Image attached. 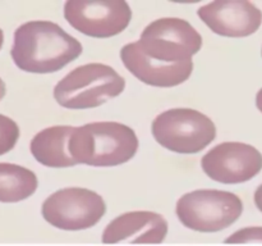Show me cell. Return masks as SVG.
I'll use <instances>...</instances> for the list:
<instances>
[{
    "label": "cell",
    "mask_w": 262,
    "mask_h": 246,
    "mask_svg": "<svg viewBox=\"0 0 262 246\" xmlns=\"http://www.w3.org/2000/svg\"><path fill=\"white\" fill-rule=\"evenodd\" d=\"M82 54V45L60 26L49 20H31L15 30L13 61L30 73H53Z\"/></svg>",
    "instance_id": "1"
},
{
    "label": "cell",
    "mask_w": 262,
    "mask_h": 246,
    "mask_svg": "<svg viewBox=\"0 0 262 246\" xmlns=\"http://www.w3.org/2000/svg\"><path fill=\"white\" fill-rule=\"evenodd\" d=\"M138 149L135 131L118 122H94L74 128L69 151L77 164L114 167L130 160Z\"/></svg>",
    "instance_id": "2"
},
{
    "label": "cell",
    "mask_w": 262,
    "mask_h": 246,
    "mask_svg": "<svg viewBox=\"0 0 262 246\" xmlns=\"http://www.w3.org/2000/svg\"><path fill=\"white\" fill-rule=\"evenodd\" d=\"M125 81L114 68L90 63L77 67L58 82L54 97L67 109H90L123 92Z\"/></svg>",
    "instance_id": "3"
},
{
    "label": "cell",
    "mask_w": 262,
    "mask_h": 246,
    "mask_svg": "<svg viewBox=\"0 0 262 246\" xmlns=\"http://www.w3.org/2000/svg\"><path fill=\"white\" fill-rule=\"evenodd\" d=\"M151 130L163 148L179 154L199 153L216 137L214 122L204 113L188 108L161 113L154 119Z\"/></svg>",
    "instance_id": "4"
},
{
    "label": "cell",
    "mask_w": 262,
    "mask_h": 246,
    "mask_svg": "<svg viewBox=\"0 0 262 246\" xmlns=\"http://www.w3.org/2000/svg\"><path fill=\"white\" fill-rule=\"evenodd\" d=\"M182 224L197 232H217L230 227L243 212L237 195L220 190H196L177 202Z\"/></svg>",
    "instance_id": "5"
},
{
    "label": "cell",
    "mask_w": 262,
    "mask_h": 246,
    "mask_svg": "<svg viewBox=\"0 0 262 246\" xmlns=\"http://www.w3.org/2000/svg\"><path fill=\"white\" fill-rule=\"evenodd\" d=\"M137 44L150 58L165 63H183L199 53L202 37L187 20L160 18L142 31Z\"/></svg>",
    "instance_id": "6"
},
{
    "label": "cell",
    "mask_w": 262,
    "mask_h": 246,
    "mask_svg": "<svg viewBox=\"0 0 262 246\" xmlns=\"http://www.w3.org/2000/svg\"><path fill=\"white\" fill-rule=\"evenodd\" d=\"M42 217L51 225L66 231L91 228L104 217L106 205L97 192L68 187L54 192L42 204Z\"/></svg>",
    "instance_id": "7"
},
{
    "label": "cell",
    "mask_w": 262,
    "mask_h": 246,
    "mask_svg": "<svg viewBox=\"0 0 262 246\" xmlns=\"http://www.w3.org/2000/svg\"><path fill=\"white\" fill-rule=\"evenodd\" d=\"M69 25L91 37H112L123 32L132 18L124 0H69L64 5Z\"/></svg>",
    "instance_id": "8"
},
{
    "label": "cell",
    "mask_w": 262,
    "mask_h": 246,
    "mask_svg": "<svg viewBox=\"0 0 262 246\" xmlns=\"http://www.w3.org/2000/svg\"><path fill=\"white\" fill-rule=\"evenodd\" d=\"M201 167L214 181L225 184L243 183L262 169V154L243 142H223L202 158Z\"/></svg>",
    "instance_id": "9"
},
{
    "label": "cell",
    "mask_w": 262,
    "mask_h": 246,
    "mask_svg": "<svg viewBox=\"0 0 262 246\" xmlns=\"http://www.w3.org/2000/svg\"><path fill=\"white\" fill-rule=\"evenodd\" d=\"M205 25L220 36L246 37L260 28L261 10L247 0H217L199 9Z\"/></svg>",
    "instance_id": "10"
},
{
    "label": "cell",
    "mask_w": 262,
    "mask_h": 246,
    "mask_svg": "<svg viewBox=\"0 0 262 246\" xmlns=\"http://www.w3.org/2000/svg\"><path fill=\"white\" fill-rule=\"evenodd\" d=\"M125 68L143 84L156 87H173L183 84L193 71L192 60L183 63H165L146 55L136 43L127 44L120 50Z\"/></svg>",
    "instance_id": "11"
},
{
    "label": "cell",
    "mask_w": 262,
    "mask_h": 246,
    "mask_svg": "<svg viewBox=\"0 0 262 246\" xmlns=\"http://www.w3.org/2000/svg\"><path fill=\"white\" fill-rule=\"evenodd\" d=\"M168 233V222L154 212H129L109 223L102 233V242L117 243L130 241L135 243H160Z\"/></svg>",
    "instance_id": "12"
},
{
    "label": "cell",
    "mask_w": 262,
    "mask_h": 246,
    "mask_svg": "<svg viewBox=\"0 0 262 246\" xmlns=\"http://www.w3.org/2000/svg\"><path fill=\"white\" fill-rule=\"evenodd\" d=\"M71 126H55L40 131L31 141V153L33 158L45 167L66 168L76 166L69 151L72 133Z\"/></svg>",
    "instance_id": "13"
},
{
    "label": "cell",
    "mask_w": 262,
    "mask_h": 246,
    "mask_svg": "<svg viewBox=\"0 0 262 246\" xmlns=\"http://www.w3.org/2000/svg\"><path fill=\"white\" fill-rule=\"evenodd\" d=\"M37 189V177L30 169L10 163H0V202H18Z\"/></svg>",
    "instance_id": "14"
},
{
    "label": "cell",
    "mask_w": 262,
    "mask_h": 246,
    "mask_svg": "<svg viewBox=\"0 0 262 246\" xmlns=\"http://www.w3.org/2000/svg\"><path fill=\"white\" fill-rule=\"evenodd\" d=\"M19 137L17 123L9 117L0 114V155L12 150Z\"/></svg>",
    "instance_id": "15"
},
{
    "label": "cell",
    "mask_w": 262,
    "mask_h": 246,
    "mask_svg": "<svg viewBox=\"0 0 262 246\" xmlns=\"http://www.w3.org/2000/svg\"><path fill=\"white\" fill-rule=\"evenodd\" d=\"M227 243L262 242V227H247L238 230L225 240Z\"/></svg>",
    "instance_id": "16"
},
{
    "label": "cell",
    "mask_w": 262,
    "mask_h": 246,
    "mask_svg": "<svg viewBox=\"0 0 262 246\" xmlns=\"http://www.w3.org/2000/svg\"><path fill=\"white\" fill-rule=\"evenodd\" d=\"M255 202H256V207L258 208V210L262 212V184L257 187L255 192Z\"/></svg>",
    "instance_id": "17"
},
{
    "label": "cell",
    "mask_w": 262,
    "mask_h": 246,
    "mask_svg": "<svg viewBox=\"0 0 262 246\" xmlns=\"http://www.w3.org/2000/svg\"><path fill=\"white\" fill-rule=\"evenodd\" d=\"M256 105H257L258 110L262 113V89L257 92V96H256Z\"/></svg>",
    "instance_id": "18"
},
{
    "label": "cell",
    "mask_w": 262,
    "mask_h": 246,
    "mask_svg": "<svg viewBox=\"0 0 262 246\" xmlns=\"http://www.w3.org/2000/svg\"><path fill=\"white\" fill-rule=\"evenodd\" d=\"M4 95H5V84H4V81L0 78V100L4 97Z\"/></svg>",
    "instance_id": "19"
},
{
    "label": "cell",
    "mask_w": 262,
    "mask_h": 246,
    "mask_svg": "<svg viewBox=\"0 0 262 246\" xmlns=\"http://www.w3.org/2000/svg\"><path fill=\"white\" fill-rule=\"evenodd\" d=\"M3 41H4V35H3V31H2V28H0V49H2Z\"/></svg>",
    "instance_id": "20"
}]
</instances>
